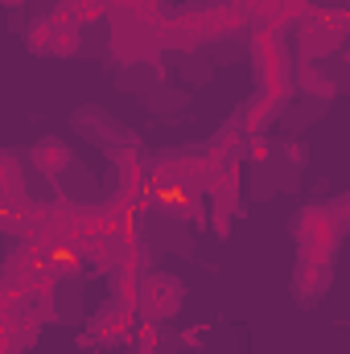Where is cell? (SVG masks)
Returning a JSON list of instances; mask_svg holds the SVG:
<instances>
[{
	"label": "cell",
	"instance_id": "3957f363",
	"mask_svg": "<svg viewBox=\"0 0 350 354\" xmlns=\"http://www.w3.org/2000/svg\"><path fill=\"white\" fill-rule=\"evenodd\" d=\"M33 161H37L42 169H58V165H66L71 157H66V149H58V145L50 140V145H42V149L33 153Z\"/></svg>",
	"mask_w": 350,
	"mask_h": 354
},
{
	"label": "cell",
	"instance_id": "6da1fadb",
	"mask_svg": "<svg viewBox=\"0 0 350 354\" xmlns=\"http://www.w3.org/2000/svg\"><path fill=\"white\" fill-rule=\"evenodd\" d=\"M177 301H181V284H177V280H153V284H149L145 305L153 309V317H169V313H177Z\"/></svg>",
	"mask_w": 350,
	"mask_h": 354
},
{
	"label": "cell",
	"instance_id": "7a4b0ae2",
	"mask_svg": "<svg viewBox=\"0 0 350 354\" xmlns=\"http://www.w3.org/2000/svg\"><path fill=\"white\" fill-rule=\"evenodd\" d=\"M330 280H334V272H330V264H326V260H317V264H313V260H305V272L297 276V292L313 297V292H322Z\"/></svg>",
	"mask_w": 350,
	"mask_h": 354
}]
</instances>
